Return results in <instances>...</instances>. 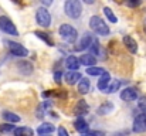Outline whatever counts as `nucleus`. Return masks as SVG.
I'll use <instances>...</instances> for the list:
<instances>
[{"label": "nucleus", "instance_id": "1", "mask_svg": "<svg viewBox=\"0 0 146 136\" xmlns=\"http://www.w3.org/2000/svg\"><path fill=\"white\" fill-rule=\"evenodd\" d=\"M90 27H91V30L98 34V36H109V27H108V24L99 17V16H92L91 19H90Z\"/></svg>", "mask_w": 146, "mask_h": 136}, {"label": "nucleus", "instance_id": "2", "mask_svg": "<svg viewBox=\"0 0 146 136\" xmlns=\"http://www.w3.org/2000/svg\"><path fill=\"white\" fill-rule=\"evenodd\" d=\"M64 11L70 19H78L82 14V4L80 0H67L64 4Z\"/></svg>", "mask_w": 146, "mask_h": 136}, {"label": "nucleus", "instance_id": "3", "mask_svg": "<svg viewBox=\"0 0 146 136\" xmlns=\"http://www.w3.org/2000/svg\"><path fill=\"white\" fill-rule=\"evenodd\" d=\"M58 33H60L61 38H62L64 41H67V43H75L77 38H78L77 30H75L72 26H70V24H62V26L60 27Z\"/></svg>", "mask_w": 146, "mask_h": 136}, {"label": "nucleus", "instance_id": "4", "mask_svg": "<svg viewBox=\"0 0 146 136\" xmlns=\"http://www.w3.org/2000/svg\"><path fill=\"white\" fill-rule=\"evenodd\" d=\"M0 30L9 36H19V30L7 16H0Z\"/></svg>", "mask_w": 146, "mask_h": 136}, {"label": "nucleus", "instance_id": "5", "mask_svg": "<svg viewBox=\"0 0 146 136\" xmlns=\"http://www.w3.org/2000/svg\"><path fill=\"white\" fill-rule=\"evenodd\" d=\"M36 20H37V23L41 26V27H50L51 26V14H50V11L47 9H44V7H40V9H37V11H36Z\"/></svg>", "mask_w": 146, "mask_h": 136}, {"label": "nucleus", "instance_id": "6", "mask_svg": "<svg viewBox=\"0 0 146 136\" xmlns=\"http://www.w3.org/2000/svg\"><path fill=\"white\" fill-rule=\"evenodd\" d=\"M133 132L135 133H143L146 132V113H141L133 121Z\"/></svg>", "mask_w": 146, "mask_h": 136}, {"label": "nucleus", "instance_id": "7", "mask_svg": "<svg viewBox=\"0 0 146 136\" xmlns=\"http://www.w3.org/2000/svg\"><path fill=\"white\" fill-rule=\"evenodd\" d=\"M9 48H10V52L16 57H26L29 54L27 48L24 45L19 44V43H13V41H9Z\"/></svg>", "mask_w": 146, "mask_h": 136}, {"label": "nucleus", "instance_id": "8", "mask_svg": "<svg viewBox=\"0 0 146 136\" xmlns=\"http://www.w3.org/2000/svg\"><path fill=\"white\" fill-rule=\"evenodd\" d=\"M92 41H94L92 34H90V33H84L82 38L78 41V44H77V47H75V51H84V50L90 48L91 44H92Z\"/></svg>", "mask_w": 146, "mask_h": 136}, {"label": "nucleus", "instance_id": "9", "mask_svg": "<svg viewBox=\"0 0 146 136\" xmlns=\"http://www.w3.org/2000/svg\"><path fill=\"white\" fill-rule=\"evenodd\" d=\"M136 98H138V91L133 87H126L125 90L121 91V99L122 101L131 102V101H135Z\"/></svg>", "mask_w": 146, "mask_h": 136}, {"label": "nucleus", "instance_id": "10", "mask_svg": "<svg viewBox=\"0 0 146 136\" xmlns=\"http://www.w3.org/2000/svg\"><path fill=\"white\" fill-rule=\"evenodd\" d=\"M88 112H90V105L87 103V101H85V99L78 101V102H77V105L74 106V113H75V115H78L80 118H81L82 115H87Z\"/></svg>", "mask_w": 146, "mask_h": 136}, {"label": "nucleus", "instance_id": "11", "mask_svg": "<svg viewBox=\"0 0 146 136\" xmlns=\"http://www.w3.org/2000/svg\"><path fill=\"white\" fill-rule=\"evenodd\" d=\"M81 74L78 72V71H68L65 75H64V80H65V82L68 84V85H75V84H78L80 81H81Z\"/></svg>", "mask_w": 146, "mask_h": 136}, {"label": "nucleus", "instance_id": "12", "mask_svg": "<svg viewBox=\"0 0 146 136\" xmlns=\"http://www.w3.org/2000/svg\"><path fill=\"white\" fill-rule=\"evenodd\" d=\"M109 82H111V75L105 71V74H102L101 77H99V80H98V90H101L102 92H105L106 91V88L109 87Z\"/></svg>", "mask_w": 146, "mask_h": 136}, {"label": "nucleus", "instance_id": "13", "mask_svg": "<svg viewBox=\"0 0 146 136\" xmlns=\"http://www.w3.org/2000/svg\"><path fill=\"white\" fill-rule=\"evenodd\" d=\"M80 64L82 65H87V67H94L95 62H97V58L92 55V54H82L80 58H78Z\"/></svg>", "mask_w": 146, "mask_h": 136}, {"label": "nucleus", "instance_id": "14", "mask_svg": "<svg viewBox=\"0 0 146 136\" xmlns=\"http://www.w3.org/2000/svg\"><path fill=\"white\" fill-rule=\"evenodd\" d=\"M65 67H67L70 71H77V70L80 68V61H78V58L74 57V55H68V57L65 58Z\"/></svg>", "mask_w": 146, "mask_h": 136}, {"label": "nucleus", "instance_id": "15", "mask_svg": "<svg viewBox=\"0 0 146 136\" xmlns=\"http://www.w3.org/2000/svg\"><path fill=\"white\" fill-rule=\"evenodd\" d=\"M74 128H75V131L80 132L81 135L88 132V123H87V121H85L84 118H78V119H75V122H74Z\"/></svg>", "mask_w": 146, "mask_h": 136}, {"label": "nucleus", "instance_id": "16", "mask_svg": "<svg viewBox=\"0 0 146 136\" xmlns=\"http://www.w3.org/2000/svg\"><path fill=\"white\" fill-rule=\"evenodd\" d=\"M123 44H125V47H126L132 54H136V52H138V43H136L131 36H125V37H123Z\"/></svg>", "mask_w": 146, "mask_h": 136}, {"label": "nucleus", "instance_id": "17", "mask_svg": "<svg viewBox=\"0 0 146 136\" xmlns=\"http://www.w3.org/2000/svg\"><path fill=\"white\" fill-rule=\"evenodd\" d=\"M54 131H55V128H54V125H51V123H43V125H40V126L37 128V133L40 136L51 135Z\"/></svg>", "mask_w": 146, "mask_h": 136}, {"label": "nucleus", "instance_id": "18", "mask_svg": "<svg viewBox=\"0 0 146 136\" xmlns=\"http://www.w3.org/2000/svg\"><path fill=\"white\" fill-rule=\"evenodd\" d=\"M17 67H19V71L21 74H24V75H29V74L33 72V65L29 61H19L17 62Z\"/></svg>", "mask_w": 146, "mask_h": 136}, {"label": "nucleus", "instance_id": "19", "mask_svg": "<svg viewBox=\"0 0 146 136\" xmlns=\"http://www.w3.org/2000/svg\"><path fill=\"white\" fill-rule=\"evenodd\" d=\"M90 88H91L90 80H88V78H85V77H82V78H81V81L78 82V92H80V94H82V95H85V94H88V92H90Z\"/></svg>", "mask_w": 146, "mask_h": 136}, {"label": "nucleus", "instance_id": "20", "mask_svg": "<svg viewBox=\"0 0 146 136\" xmlns=\"http://www.w3.org/2000/svg\"><path fill=\"white\" fill-rule=\"evenodd\" d=\"M112 111H113V103L109 102V101L104 102V103L98 108V113H99V115H108V113H111Z\"/></svg>", "mask_w": 146, "mask_h": 136}, {"label": "nucleus", "instance_id": "21", "mask_svg": "<svg viewBox=\"0 0 146 136\" xmlns=\"http://www.w3.org/2000/svg\"><path fill=\"white\" fill-rule=\"evenodd\" d=\"M14 136H34V131L27 128V126H21V128H16V131L13 132Z\"/></svg>", "mask_w": 146, "mask_h": 136}, {"label": "nucleus", "instance_id": "22", "mask_svg": "<svg viewBox=\"0 0 146 136\" xmlns=\"http://www.w3.org/2000/svg\"><path fill=\"white\" fill-rule=\"evenodd\" d=\"M3 118L7 121V122H11V123H17V122H20V116L19 115H16V113H13V112H3Z\"/></svg>", "mask_w": 146, "mask_h": 136}, {"label": "nucleus", "instance_id": "23", "mask_svg": "<svg viewBox=\"0 0 146 136\" xmlns=\"http://www.w3.org/2000/svg\"><path fill=\"white\" fill-rule=\"evenodd\" d=\"M90 51H91V54H92L94 57H97V55L101 54V44H99V41H98L97 38H94L92 44L90 47Z\"/></svg>", "mask_w": 146, "mask_h": 136}, {"label": "nucleus", "instance_id": "24", "mask_svg": "<svg viewBox=\"0 0 146 136\" xmlns=\"http://www.w3.org/2000/svg\"><path fill=\"white\" fill-rule=\"evenodd\" d=\"M87 74H88V75H92V77H94V75H99V77H101L102 74H105V71H104V68L94 65V67L87 68Z\"/></svg>", "mask_w": 146, "mask_h": 136}, {"label": "nucleus", "instance_id": "25", "mask_svg": "<svg viewBox=\"0 0 146 136\" xmlns=\"http://www.w3.org/2000/svg\"><path fill=\"white\" fill-rule=\"evenodd\" d=\"M14 131H16V128H14L13 123H3V125H0V132L1 133H13Z\"/></svg>", "mask_w": 146, "mask_h": 136}, {"label": "nucleus", "instance_id": "26", "mask_svg": "<svg viewBox=\"0 0 146 136\" xmlns=\"http://www.w3.org/2000/svg\"><path fill=\"white\" fill-rule=\"evenodd\" d=\"M104 13H105V16H106V19H108V20H109L111 23H113V24H115V23L118 21V19H116V16H115V14L112 13V10H111L109 7H104Z\"/></svg>", "mask_w": 146, "mask_h": 136}, {"label": "nucleus", "instance_id": "27", "mask_svg": "<svg viewBox=\"0 0 146 136\" xmlns=\"http://www.w3.org/2000/svg\"><path fill=\"white\" fill-rule=\"evenodd\" d=\"M119 87H121V81L119 80H116V81H113L108 88H106V91H105V94H113L115 91L119 90Z\"/></svg>", "mask_w": 146, "mask_h": 136}, {"label": "nucleus", "instance_id": "28", "mask_svg": "<svg viewBox=\"0 0 146 136\" xmlns=\"http://www.w3.org/2000/svg\"><path fill=\"white\" fill-rule=\"evenodd\" d=\"M34 34H36V36L38 37V38H41V40H43L44 43H47L48 45H54V43H52V40L50 38V37L47 36V34H46V33H43V31H36Z\"/></svg>", "mask_w": 146, "mask_h": 136}, {"label": "nucleus", "instance_id": "29", "mask_svg": "<svg viewBox=\"0 0 146 136\" xmlns=\"http://www.w3.org/2000/svg\"><path fill=\"white\" fill-rule=\"evenodd\" d=\"M138 108L142 111V113H146V98H141V99H139Z\"/></svg>", "mask_w": 146, "mask_h": 136}, {"label": "nucleus", "instance_id": "30", "mask_svg": "<svg viewBox=\"0 0 146 136\" xmlns=\"http://www.w3.org/2000/svg\"><path fill=\"white\" fill-rule=\"evenodd\" d=\"M81 136H105V133L101 132V131H90L87 133H82Z\"/></svg>", "mask_w": 146, "mask_h": 136}, {"label": "nucleus", "instance_id": "31", "mask_svg": "<svg viewBox=\"0 0 146 136\" xmlns=\"http://www.w3.org/2000/svg\"><path fill=\"white\" fill-rule=\"evenodd\" d=\"M57 133H58V136H70L68 135V132L65 131V128H62V126H60V128H58Z\"/></svg>", "mask_w": 146, "mask_h": 136}, {"label": "nucleus", "instance_id": "32", "mask_svg": "<svg viewBox=\"0 0 146 136\" xmlns=\"http://www.w3.org/2000/svg\"><path fill=\"white\" fill-rule=\"evenodd\" d=\"M139 4H141L139 0H135V1H126V6H128V7H138Z\"/></svg>", "mask_w": 146, "mask_h": 136}, {"label": "nucleus", "instance_id": "33", "mask_svg": "<svg viewBox=\"0 0 146 136\" xmlns=\"http://www.w3.org/2000/svg\"><path fill=\"white\" fill-rule=\"evenodd\" d=\"M54 81L55 82H60L61 81V72L58 71V72H54Z\"/></svg>", "mask_w": 146, "mask_h": 136}, {"label": "nucleus", "instance_id": "34", "mask_svg": "<svg viewBox=\"0 0 146 136\" xmlns=\"http://www.w3.org/2000/svg\"><path fill=\"white\" fill-rule=\"evenodd\" d=\"M43 3H44V6H50L51 4V1H43Z\"/></svg>", "mask_w": 146, "mask_h": 136}, {"label": "nucleus", "instance_id": "35", "mask_svg": "<svg viewBox=\"0 0 146 136\" xmlns=\"http://www.w3.org/2000/svg\"><path fill=\"white\" fill-rule=\"evenodd\" d=\"M143 26H145V31H146V19H145V23H143Z\"/></svg>", "mask_w": 146, "mask_h": 136}]
</instances>
